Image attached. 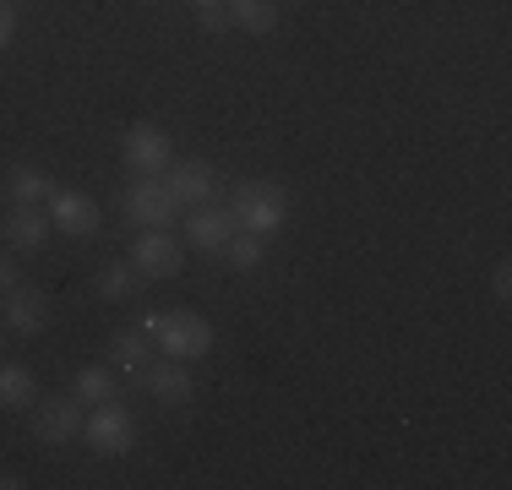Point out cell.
Segmentation results:
<instances>
[{
    "label": "cell",
    "instance_id": "19",
    "mask_svg": "<svg viewBox=\"0 0 512 490\" xmlns=\"http://www.w3.org/2000/svg\"><path fill=\"white\" fill-rule=\"evenodd\" d=\"M137 289H142V273L131 262H109L99 273V294H104V300H131Z\"/></svg>",
    "mask_w": 512,
    "mask_h": 490
},
{
    "label": "cell",
    "instance_id": "7",
    "mask_svg": "<svg viewBox=\"0 0 512 490\" xmlns=\"http://www.w3.org/2000/svg\"><path fill=\"white\" fill-rule=\"evenodd\" d=\"M50 224L71 240H88L93 229H99V202L82 196V191H55L50 196Z\"/></svg>",
    "mask_w": 512,
    "mask_h": 490
},
{
    "label": "cell",
    "instance_id": "8",
    "mask_svg": "<svg viewBox=\"0 0 512 490\" xmlns=\"http://www.w3.org/2000/svg\"><path fill=\"white\" fill-rule=\"evenodd\" d=\"M33 436L50 441V447L82 436V403L77 398H44L39 409H33Z\"/></svg>",
    "mask_w": 512,
    "mask_h": 490
},
{
    "label": "cell",
    "instance_id": "21",
    "mask_svg": "<svg viewBox=\"0 0 512 490\" xmlns=\"http://www.w3.org/2000/svg\"><path fill=\"white\" fill-rule=\"evenodd\" d=\"M197 22L207 33H224L229 28V11H224V0H218V6H197Z\"/></svg>",
    "mask_w": 512,
    "mask_h": 490
},
{
    "label": "cell",
    "instance_id": "17",
    "mask_svg": "<svg viewBox=\"0 0 512 490\" xmlns=\"http://www.w3.org/2000/svg\"><path fill=\"white\" fill-rule=\"evenodd\" d=\"M71 398L77 403H109L115 398V376H109L104 365H82L77 382H71Z\"/></svg>",
    "mask_w": 512,
    "mask_h": 490
},
{
    "label": "cell",
    "instance_id": "22",
    "mask_svg": "<svg viewBox=\"0 0 512 490\" xmlns=\"http://www.w3.org/2000/svg\"><path fill=\"white\" fill-rule=\"evenodd\" d=\"M11 39H17V11L0 0V49H11Z\"/></svg>",
    "mask_w": 512,
    "mask_h": 490
},
{
    "label": "cell",
    "instance_id": "11",
    "mask_svg": "<svg viewBox=\"0 0 512 490\" xmlns=\"http://www.w3.org/2000/svg\"><path fill=\"white\" fill-rule=\"evenodd\" d=\"M235 229L240 224H235V213H229V207H207V202L186 218V235H191V245H202V251H224Z\"/></svg>",
    "mask_w": 512,
    "mask_h": 490
},
{
    "label": "cell",
    "instance_id": "1",
    "mask_svg": "<svg viewBox=\"0 0 512 490\" xmlns=\"http://www.w3.org/2000/svg\"><path fill=\"white\" fill-rule=\"evenodd\" d=\"M142 333H148L164 354H175V360H202V354L213 349V322H207V316H191V311H158L142 322Z\"/></svg>",
    "mask_w": 512,
    "mask_h": 490
},
{
    "label": "cell",
    "instance_id": "15",
    "mask_svg": "<svg viewBox=\"0 0 512 490\" xmlns=\"http://www.w3.org/2000/svg\"><path fill=\"white\" fill-rule=\"evenodd\" d=\"M6 186H11V202H50L55 196V180L44 175V169H33V164H17L6 175Z\"/></svg>",
    "mask_w": 512,
    "mask_h": 490
},
{
    "label": "cell",
    "instance_id": "10",
    "mask_svg": "<svg viewBox=\"0 0 512 490\" xmlns=\"http://www.w3.org/2000/svg\"><path fill=\"white\" fill-rule=\"evenodd\" d=\"M164 186H169V196L175 202H186V207H202L207 196L218 191V175H213V164H202V158H186V164H169L164 169Z\"/></svg>",
    "mask_w": 512,
    "mask_h": 490
},
{
    "label": "cell",
    "instance_id": "26",
    "mask_svg": "<svg viewBox=\"0 0 512 490\" xmlns=\"http://www.w3.org/2000/svg\"><path fill=\"white\" fill-rule=\"evenodd\" d=\"M197 6H218V0H197Z\"/></svg>",
    "mask_w": 512,
    "mask_h": 490
},
{
    "label": "cell",
    "instance_id": "5",
    "mask_svg": "<svg viewBox=\"0 0 512 490\" xmlns=\"http://www.w3.org/2000/svg\"><path fill=\"white\" fill-rule=\"evenodd\" d=\"M175 196H169V186L158 175H142L137 186L126 191V218L131 224H142V229H164L169 218H175Z\"/></svg>",
    "mask_w": 512,
    "mask_h": 490
},
{
    "label": "cell",
    "instance_id": "3",
    "mask_svg": "<svg viewBox=\"0 0 512 490\" xmlns=\"http://www.w3.org/2000/svg\"><path fill=\"white\" fill-rule=\"evenodd\" d=\"M82 436H88V447L99 452V458H120V452H131V441H137V420H131V409H120V403L109 398V403H93V414L82 420Z\"/></svg>",
    "mask_w": 512,
    "mask_h": 490
},
{
    "label": "cell",
    "instance_id": "4",
    "mask_svg": "<svg viewBox=\"0 0 512 490\" xmlns=\"http://www.w3.org/2000/svg\"><path fill=\"white\" fill-rule=\"evenodd\" d=\"M120 158H126L131 175H164L169 164H175V147L158 126H131L126 142H120Z\"/></svg>",
    "mask_w": 512,
    "mask_h": 490
},
{
    "label": "cell",
    "instance_id": "13",
    "mask_svg": "<svg viewBox=\"0 0 512 490\" xmlns=\"http://www.w3.org/2000/svg\"><path fill=\"white\" fill-rule=\"evenodd\" d=\"M142 382H148V392L158 403H186L191 392V371H186V360H175V354H169V360H158V365H148V371H142Z\"/></svg>",
    "mask_w": 512,
    "mask_h": 490
},
{
    "label": "cell",
    "instance_id": "24",
    "mask_svg": "<svg viewBox=\"0 0 512 490\" xmlns=\"http://www.w3.org/2000/svg\"><path fill=\"white\" fill-rule=\"evenodd\" d=\"M0 289H17V267L11 262H0Z\"/></svg>",
    "mask_w": 512,
    "mask_h": 490
},
{
    "label": "cell",
    "instance_id": "2",
    "mask_svg": "<svg viewBox=\"0 0 512 490\" xmlns=\"http://www.w3.org/2000/svg\"><path fill=\"white\" fill-rule=\"evenodd\" d=\"M229 213H235L240 229H251V235H278L289 218V196L273 186V180H246V186L235 191V202H229Z\"/></svg>",
    "mask_w": 512,
    "mask_h": 490
},
{
    "label": "cell",
    "instance_id": "9",
    "mask_svg": "<svg viewBox=\"0 0 512 490\" xmlns=\"http://www.w3.org/2000/svg\"><path fill=\"white\" fill-rule=\"evenodd\" d=\"M0 229H6V240L17 245V251H39L55 224H50V213H44V202H11V213L0 218Z\"/></svg>",
    "mask_w": 512,
    "mask_h": 490
},
{
    "label": "cell",
    "instance_id": "18",
    "mask_svg": "<svg viewBox=\"0 0 512 490\" xmlns=\"http://www.w3.org/2000/svg\"><path fill=\"white\" fill-rule=\"evenodd\" d=\"M109 349H115V360L126 365L131 376L148 371V333H142V327H126V333H115V343H109Z\"/></svg>",
    "mask_w": 512,
    "mask_h": 490
},
{
    "label": "cell",
    "instance_id": "14",
    "mask_svg": "<svg viewBox=\"0 0 512 490\" xmlns=\"http://www.w3.org/2000/svg\"><path fill=\"white\" fill-rule=\"evenodd\" d=\"M224 11L240 33H256V39L278 28V0H224Z\"/></svg>",
    "mask_w": 512,
    "mask_h": 490
},
{
    "label": "cell",
    "instance_id": "25",
    "mask_svg": "<svg viewBox=\"0 0 512 490\" xmlns=\"http://www.w3.org/2000/svg\"><path fill=\"white\" fill-rule=\"evenodd\" d=\"M22 480H11V474H0V490H17Z\"/></svg>",
    "mask_w": 512,
    "mask_h": 490
},
{
    "label": "cell",
    "instance_id": "23",
    "mask_svg": "<svg viewBox=\"0 0 512 490\" xmlns=\"http://www.w3.org/2000/svg\"><path fill=\"white\" fill-rule=\"evenodd\" d=\"M491 289H496V300H512V273H507V267H496Z\"/></svg>",
    "mask_w": 512,
    "mask_h": 490
},
{
    "label": "cell",
    "instance_id": "12",
    "mask_svg": "<svg viewBox=\"0 0 512 490\" xmlns=\"http://www.w3.org/2000/svg\"><path fill=\"white\" fill-rule=\"evenodd\" d=\"M44 322H50V300H44L39 289H6V327L22 338L44 333Z\"/></svg>",
    "mask_w": 512,
    "mask_h": 490
},
{
    "label": "cell",
    "instance_id": "20",
    "mask_svg": "<svg viewBox=\"0 0 512 490\" xmlns=\"http://www.w3.org/2000/svg\"><path fill=\"white\" fill-rule=\"evenodd\" d=\"M229 267H240V273H251V267H262V235H251V229H235L224 245Z\"/></svg>",
    "mask_w": 512,
    "mask_h": 490
},
{
    "label": "cell",
    "instance_id": "6",
    "mask_svg": "<svg viewBox=\"0 0 512 490\" xmlns=\"http://www.w3.org/2000/svg\"><path fill=\"white\" fill-rule=\"evenodd\" d=\"M131 267H137L142 278H175L180 267H186V251L175 245V235H164V229H148V235L131 245Z\"/></svg>",
    "mask_w": 512,
    "mask_h": 490
},
{
    "label": "cell",
    "instance_id": "16",
    "mask_svg": "<svg viewBox=\"0 0 512 490\" xmlns=\"http://www.w3.org/2000/svg\"><path fill=\"white\" fill-rule=\"evenodd\" d=\"M33 371L28 365H0V403L6 409H33Z\"/></svg>",
    "mask_w": 512,
    "mask_h": 490
}]
</instances>
